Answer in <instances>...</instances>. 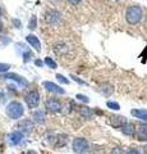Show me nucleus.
<instances>
[{
	"mask_svg": "<svg viewBox=\"0 0 147 154\" xmlns=\"http://www.w3.org/2000/svg\"><path fill=\"white\" fill-rule=\"evenodd\" d=\"M0 16H1V8H0Z\"/></svg>",
	"mask_w": 147,
	"mask_h": 154,
	"instance_id": "nucleus-35",
	"label": "nucleus"
},
{
	"mask_svg": "<svg viewBox=\"0 0 147 154\" xmlns=\"http://www.w3.org/2000/svg\"><path fill=\"white\" fill-rule=\"evenodd\" d=\"M125 123H127V119H125V117H123V116H114L110 119V125L115 128H122Z\"/></svg>",
	"mask_w": 147,
	"mask_h": 154,
	"instance_id": "nucleus-12",
	"label": "nucleus"
},
{
	"mask_svg": "<svg viewBox=\"0 0 147 154\" xmlns=\"http://www.w3.org/2000/svg\"><path fill=\"white\" fill-rule=\"evenodd\" d=\"M45 18H46V22L49 23V25L55 26V25H58L59 21H60V14H59V12H56V11H54V9H51V11L46 12Z\"/></svg>",
	"mask_w": 147,
	"mask_h": 154,
	"instance_id": "nucleus-7",
	"label": "nucleus"
},
{
	"mask_svg": "<svg viewBox=\"0 0 147 154\" xmlns=\"http://www.w3.org/2000/svg\"><path fill=\"white\" fill-rule=\"evenodd\" d=\"M70 77H72V79L75 81V82H78V84H81V85H84V84H86V82H84V81H82L81 79H78L77 76H70Z\"/></svg>",
	"mask_w": 147,
	"mask_h": 154,
	"instance_id": "nucleus-28",
	"label": "nucleus"
},
{
	"mask_svg": "<svg viewBox=\"0 0 147 154\" xmlns=\"http://www.w3.org/2000/svg\"><path fill=\"white\" fill-rule=\"evenodd\" d=\"M106 105H107V108H110V109H113V110H119L120 109V105L118 104L116 102H106Z\"/></svg>",
	"mask_w": 147,
	"mask_h": 154,
	"instance_id": "nucleus-21",
	"label": "nucleus"
},
{
	"mask_svg": "<svg viewBox=\"0 0 147 154\" xmlns=\"http://www.w3.org/2000/svg\"><path fill=\"white\" fill-rule=\"evenodd\" d=\"M143 149H145V154H147V145H146V146H145Z\"/></svg>",
	"mask_w": 147,
	"mask_h": 154,
	"instance_id": "nucleus-34",
	"label": "nucleus"
},
{
	"mask_svg": "<svg viewBox=\"0 0 147 154\" xmlns=\"http://www.w3.org/2000/svg\"><path fill=\"white\" fill-rule=\"evenodd\" d=\"M10 68V66L7 64V63H0V73H7Z\"/></svg>",
	"mask_w": 147,
	"mask_h": 154,
	"instance_id": "nucleus-24",
	"label": "nucleus"
},
{
	"mask_svg": "<svg viewBox=\"0 0 147 154\" xmlns=\"http://www.w3.org/2000/svg\"><path fill=\"white\" fill-rule=\"evenodd\" d=\"M79 116L81 117H83V118H92V116H93V110L91 108H88V107H82L79 109Z\"/></svg>",
	"mask_w": 147,
	"mask_h": 154,
	"instance_id": "nucleus-16",
	"label": "nucleus"
},
{
	"mask_svg": "<svg viewBox=\"0 0 147 154\" xmlns=\"http://www.w3.org/2000/svg\"><path fill=\"white\" fill-rule=\"evenodd\" d=\"M44 63H45L47 67H50L51 69H55V68H56L55 60L53 59V58H50V57H46V58H45V59H44Z\"/></svg>",
	"mask_w": 147,
	"mask_h": 154,
	"instance_id": "nucleus-19",
	"label": "nucleus"
},
{
	"mask_svg": "<svg viewBox=\"0 0 147 154\" xmlns=\"http://www.w3.org/2000/svg\"><path fill=\"white\" fill-rule=\"evenodd\" d=\"M127 154H141L138 150H137V149H131V150L129 152H128Z\"/></svg>",
	"mask_w": 147,
	"mask_h": 154,
	"instance_id": "nucleus-31",
	"label": "nucleus"
},
{
	"mask_svg": "<svg viewBox=\"0 0 147 154\" xmlns=\"http://www.w3.org/2000/svg\"><path fill=\"white\" fill-rule=\"evenodd\" d=\"M32 118L34 121L37 123H44L45 122V113L42 110H36V112L32 113Z\"/></svg>",
	"mask_w": 147,
	"mask_h": 154,
	"instance_id": "nucleus-15",
	"label": "nucleus"
},
{
	"mask_svg": "<svg viewBox=\"0 0 147 154\" xmlns=\"http://www.w3.org/2000/svg\"><path fill=\"white\" fill-rule=\"evenodd\" d=\"M72 149L77 154H84L88 150V141L83 137H75L72 144Z\"/></svg>",
	"mask_w": 147,
	"mask_h": 154,
	"instance_id": "nucleus-3",
	"label": "nucleus"
},
{
	"mask_svg": "<svg viewBox=\"0 0 147 154\" xmlns=\"http://www.w3.org/2000/svg\"><path fill=\"white\" fill-rule=\"evenodd\" d=\"M12 23L14 25V27H17V28H21V25H22V23H21V21H19V19H17V18H13V19H12Z\"/></svg>",
	"mask_w": 147,
	"mask_h": 154,
	"instance_id": "nucleus-26",
	"label": "nucleus"
},
{
	"mask_svg": "<svg viewBox=\"0 0 147 154\" xmlns=\"http://www.w3.org/2000/svg\"><path fill=\"white\" fill-rule=\"evenodd\" d=\"M25 100H26V103L30 108H36L40 103V94L37 93L36 90H32L26 95Z\"/></svg>",
	"mask_w": 147,
	"mask_h": 154,
	"instance_id": "nucleus-4",
	"label": "nucleus"
},
{
	"mask_svg": "<svg viewBox=\"0 0 147 154\" xmlns=\"http://www.w3.org/2000/svg\"><path fill=\"white\" fill-rule=\"evenodd\" d=\"M26 41L32 48H34L35 50H37L39 53L41 51V42H40V40H39V37H37V36H35V35H27L26 36Z\"/></svg>",
	"mask_w": 147,
	"mask_h": 154,
	"instance_id": "nucleus-11",
	"label": "nucleus"
},
{
	"mask_svg": "<svg viewBox=\"0 0 147 154\" xmlns=\"http://www.w3.org/2000/svg\"><path fill=\"white\" fill-rule=\"evenodd\" d=\"M1 30H3V23L0 22V31H1Z\"/></svg>",
	"mask_w": 147,
	"mask_h": 154,
	"instance_id": "nucleus-33",
	"label": "nucleus"
},
{
	"mask_svg": "<svg viewBox=\"0 0 147 154\" xmlns=\"http://www.w3.org/2000/svg\"><path fill=\"white\" fill-rule=\"evenodd\" d=\"M68 2L72 4V5H77V4H79L81 2H82V0H68Z\"/></svg>",
	"mask_w": 147,
	"mask_h": 154,
	"instance_id": "nucleus-30",
	"label": "nucleus"
},
{
	"mask_svg": "<svg viewBox=\"0 0 147 154\" xmlns=\"http://www.w3.org/2000/svg\"><path fill=\"white\" fill-rule=\"evenodd\" d=\"M131 114L134 116L136 118L142 119V121H147V110L146 109H132Z\"/></svg>",
	"mask_w": 147,
	"mask_h": 154,
	"instance_id": "nucleus-14",
	"label": "nucleus"
},
{
	"mask_svg": "<svg viewBox=\"0 0 147 154\" xmlns=\"http://www.w3.org/2000/svg\"><path fill=\"white\" fill-rule=\"evenodd\" d=\"M42 64H44V62L40 60V59H35V66L37 67H42Z\"/></svg>",
	"mask_w": 147,
	"mask_h": 154,
	"instance_id": "nucleus-29",
	"label": "nucleus"
},
{
	"mask_svg": "<svg viewBox=\"0 0 147 154\" xmlns=\"http://www.w3.org/2000/svg\"><path fill=\"white\" fill-rule=\"evenodd\" d=\"M125 19L129 25H137L142 19V8L140 5H131L125 12Z\"/></svg>",
	"mask_w": 147,
	"mask_h": 154,
	"instance_id": "nucleus-1",
	"label": "nucleus"
},
{
	"mask_svg": "<svg viewBox=\"0 0 147 154\" xmlns=\"http://www.w3.org/2000/svg\"><path fill=\"white\" fill-rule=\"evenodd\" d=\"M75 98H77L78 100H81V102H83V103H88L90 102V99L87 98L86 95H83V94H77V95H75Z\"/></svg>",
	"mask_w": 147,
	"mask_h": 154,
	"instance_id": "nucleus-25",
	"label": "nucleus"
},
{
	"mask_svg": "<svg viewBox=\"0 0 147 154\" xmlns=\"http://www.w3.org/2000/svg\"><path fill=\"white\" fill-rule=\"evenodd\" d=\"M146 23H147V21H146Z\"/></svg>",
	"mask_w": 147,
	"mask_h": 154,
	"instance_id": "nucleus-36",
	"label": "nucleus"
},
{
	"mask_svg": "<svg viewBox=\"0 0 147 154\" xmlns=\"http://www.w3.org/2000/svg\"><path fill=\"white\" fill-rule=\"evenodd\" d=\"M22 54H23V62H25V63H27L28 60H31V58H32V53H31L30 50L23 51Z\"/></svg>",
	"mask_w": 147,
	"mask_h": 154,
	"instance_id": "nucleus-22",
	"label": "nucleus"
},
{
	"mask_svg": "<svg viewBox=\"0 0 147 154\" xmlns=\"http://www.w3.org/2000/svg\"><path fill=\"white\" fill-rule=\"evenodd\" d=\"M100 90H101V93L104 94V95H106V96H109V95H110L111 93H113V86L110 85V84H102L101 85V88H100Z\"/></svg>",
	"mask_w": 147,
	"mask_h": 154,
	"instance_id": "nucleus-18",
	"label": "nucleus"
},
{
	"mask_svg": "<svg viewBox=\"0 0 147 154\" xmlns=\"http://www.w3.org/2000/svg\"><path fill=\"white\" fill-rule=\"evenodd\" d=\"M111 154H124V152H123V149H120V148H115V149H113Z\"/></svg>",
	"mask_w": 147,
	"mask_h": 154,
	"instance_id": "nucleus-27",
	"label": "nucleus"
},
{
	"mask_svg": "<svg viewBox=\"0 0 147 154\" xmlns=\"http://www.w3.org/2000/svg\"><path fill=\"white\" fill-rule=\"evenodd\" d=\"M42 86H44L46 90H49L50 93H54V94H60V95H63V94L65 93L64 89H61L59 85L51 82V81H44V82H42Z\"/></svg>",
	"mask_w": 147,
	"mask_h": 154,
	"instance_id": "nucleus-8",
	"label": "nucleus"
},
{
	"mask_svg": "<svg viewBox=\"0 0 147 154\" xmlns=\"http://www.w3.org/2000/svg\"><path fill=\"white\" fill-rule=\"evenodd\" d=\"M23 113H25V108H23V105L22 103L19 102H10L8 104V107H7V114L12 119H18V118H21Z\"/></svg>",
	"mask_w": 147,
	"mask_h": 154,
	"instance_id": "nucleus-2",
	"label": "nucleus"
},
{
	"mask_svg": "<svg viewBox=\"0 0 147 154\" xmlns=\"http://www.w3.org/2000/svg\"><path fill=\"white\" fill-rule=\"evenodd\" d=\"M36 26H37V18H36V16H32L31 17V21L28 22V28H30L31 31H34L35 28H36Z\"/></svg>",
	"mask_w": 147,
	"mask_h": 154,
	"instance_id": "nucleus-20",
	"label": "nucleus"
},
{
	"mask_svg": "<svg viewBox=\"0 0 147 154\" xmlns=\"http://www.w3.org/2000/svg\"><path fill=\"white\" fill-rule=\"evenodd\" d=\"M46 108L47 110H50V112H60L61 110V103L59 102V100L56 99H47L46 100Z\"/></svg>",
	"mask_w": 147,
	"mask_h": 154,
	"instance_id": "nucleus-9",
	"label": "nucleus"
},
{
	"mask_svg": "<svg viewBox=\"0 0 147 154\" xmlns=\"http://www.w3.org/2000/svg\"><path fill=\"white\" fill-rule=\"evenodd\" d=\"M23 132L21 131H13L8 135V143L10 144V145H19L22 144L23 141Z\"/></svg>",
	"mask_w": 147,
	"mask_h": 154,
	"instance_id": "nucleus-6",
	"label": "nucleus"
},
{
	"mask_svg": "<svg viewBox=\"0 0 147 154\" xmlns=\"http://www.w3.org/2000/svg\"><path fill=\"white\" fill-rule=\"evenodd\" d=\"M122 131L124 135H127V136H132V135L134 134V126L132 123H125L124 126L122 127Z\"/></svg>",
	"mask_w": 147,
	"mask_h": 154,
	"instance_id": "nucleus-17",
	"label": "nucleus"
},
{
	"mask_svg": "<svg viewBox=\"0 0 147 154\" xmlns=\"http://www.w3.org/2000/svg\"><path fill=\"white\" fill-rule=\"evenodd\" d=\"M3 79L4 80H13L14 82H17L18 85L21 86V88H26V86L28 85V81L25 80L22 76L19 75H16V73H10V72H7V73H3Z\"/></svg>",
	"mask_w": 147,
	"mask_h": 154,
	"instance_id": "nucleus-5",
	"label": "nucleus"
},
{
	"mask_svg": "<svg viewBox=\"0 0 147 154\" xmlns=\"http://www.w3.org/2000/svg\"><path fill=\"white\" fill-rule=\"evenodd\" d=\"M18 128H19L21 132H31L32 128H34V123H32L30 119H23V121L18 122Z\"/></svg>",
	"mask_w": 147,
	"mask_h": 154,
	"instance_id": "nucleus-13",
	"label": "nucleus"
},
{
	"mask_svg": "<svg viewBox=\"0 0 147 154\" xmlns=\"http://www.w3.org/2000/svg\"><path fill=\"white\" fill-rule=\"evenodd\" d=\"M27 154H37V153H36V152H32V150H31V152H28Z\"/></svg>",
	"mask_w": 147,
	"mask_h": 154,
	"instance_id": "nucleus-32",
	"label": "nucleus"
},
{
	"mask_svg": "<svg viewBox=\"0 0 147 154\" xmlns=\"http://www.w3.org/2000/svg\"><path fill=\"white\" fill-rule=\"evenodd\" d=\"M136 137L140 141H147V125H140L136 130Z\"/></svg>",
	"mask_w": 147,
	"mask_h": 154,
	"instance_id": "nucleus-10",
	"label": "nucleus"
},
{
	"mask_svg": "<svg viewBox=\"0 0 147 154\" xmlns=\"http://www.w3.org/2000/svg\"><path fill=\"white\" fill-rule=\"evenodd\" d=\"M55 77H56V80H58L60 84H64V85H68V84H69V80H68V79H65L63 75H59V73H58Z\"/></svg>",
	"mask_w": 147,
	"mask_h": 154,
	"instance_id": "nucleus-23",
	"label": "nucleus"
}]
</instances>
